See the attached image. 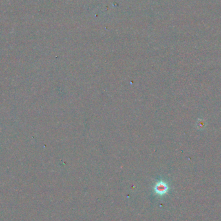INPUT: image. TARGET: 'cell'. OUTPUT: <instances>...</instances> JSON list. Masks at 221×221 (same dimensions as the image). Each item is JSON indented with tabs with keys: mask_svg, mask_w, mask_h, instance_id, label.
Returning <instances> with one entry per match:
<instances>
[{
	"mask_svg": "<svg viewBox=\"0 0 221 221\" xmlns=\"http://www.w3.org/2000/svg\"><path fill=\"white\" fill-rule=\"evenodd\" d=\"M168 190V187L166 185L163 183H160L158 184L155 187V191L158 195H163Z\"/></svg>",
	"mask_w": 221,
	"mask_h": 221,
	"instance_id": "6da1fadb",
	"label": "cell"
}]
</instances>
